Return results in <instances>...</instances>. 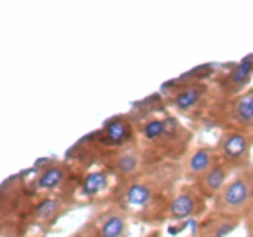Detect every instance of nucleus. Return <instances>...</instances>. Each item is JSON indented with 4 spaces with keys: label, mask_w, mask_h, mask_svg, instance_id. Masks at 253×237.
<instances>
[{
    "label": "nucleus",
    "mask_w": 253,
    "mask_h": 237,
    "mask_svg": "<svg viewBox=\"0 0 253 237\" xmlns=\"http://www.w3.org/2000/svg\"><path fill=\"white\" fill-rule=\"evenodd\" d=\"M194 210H195L194 197L190 194H181V195H177V197L172 201V205H170V217L181 221V219H186V217L192 216Z\"/></svg>",
    "instance_id": "nucleus-4"
},
{
    "label": "nucleus",
    "mask_w": 253,
    "mask_h": 237,
    "mask_svg": "<svg viewBox=\"0 0 253 237\" xmlns=\"http://www.w3.org/2000/svg\"><path fill=\"white\" fill-rule=\"evenodd\" d=\"M252 73H253V60L248 56V58H244L237 67L233 69L232 76H230V85H233V87L246 85L250 76H252Z\"/></svg>",
    "instance_id": "nucleus-9"
},
{
    "label": "nucleus",
    "mask_w": 253,
    "mask_h": 237,
    "mask_svg": "<svg viewBox=\"0 0 253 237\" xmlns=\"http://www.w3.org/2000/svg\"><path fill=\"white\" fill-rule=\"evenodd\" d=\"M107 187V174L105 172H92L85 178L84 181V194L85 195H94L100 190H103Z\"/></svg>",
    "instance_id": "nucleus-13"
},
{
    "label": "nucleus",
    "mask_w": 253,
    "mask_h": 237,
    "mask_svg": "<svg viewBox=\"0 0 253 237\" xmlns=\"http://www.w3.org/2000/svg\"><path fill=\"white\" fill-rule=\"evenodd\" d=\"M235 116L243 123H252L253 121V91L246 93L235 103Z\"/></svg>",
    "instance_id": "nucleus-10"
},
{
    "label": "nucleus",
    "mask_w": 253,
    "mask_h": 237,
    "mask_svg": "<svg viewBox=\"0 0 253 237\" xmlns=\"http://www.w3.org/2000/svg\"><path fill=\"white\" fill-rule=\"evenodd\" d=\"M63 169L62 167H49V169L43 170V174L38 178L37 187L40 190H49V189H56L63 179Z\"/></svg>",
    "instance_id": "nucleus-7"
},
{
    "label": "nucleus",
    "mask_w": 253,
    "mask_h": 237,
    "mask_svg": "<svg viewBox=\"0 0 253 237\" xmlns=\"http://www.w3.org/2000/svg\"><path fill=\"white\" fill-rule=\"evenodd\" d=\"M250 199V185L243 178L235 179L228 185L226 190L222 192V205L230 208V210H239L246 205Z\"/></svg>",
    "instance_id": "nucleus-1"
},
{
    "label": "nucleus",
    "mask_w": 253,
    "mask_h": 237,
    "mask_svg": "<svg viewBox=\"0 0 253 237\" xmlns=\"http://www.w3.org/2000/svg\"><path fill=\"white\" fill-rule=\"evenodd\" d=\"M118 170L120 172H123V174H128V172H134L137 167V158L134 156V154H123L122 158L118 159Z\"/></svg>",
    "instance_id": "nucleus-16"
},
{
    "label": "nucleus",
    "mask_w": 253,
    "mask_h": 237,
    "mask_svg": "<svg viewBox=\"0 0 253 237\" xmlns=\"http://www.w3.org/2000/svg\"><path fill=\"white\" fill-rule=\"evenodd\" d=\"M248 138L244 136V134H239V132H232V134H228V136L222 138L221 142V148L224 156L230 159H241L244 154L248 152Z\"/></svg>",
    "instance_id": "nucleus-2"
},
{
    "label": "nucleus",
    "mask_w": 253,
    "mask_h": 237,
    "mask_svg": "<svg viewBox=\"0 0 253 237\" xmlns=\"http://www.w3.org/2000/svg\"><path fill=\"white\" fill-rule=\"evenodd\" d=\"M203 91H205V87H197V85H194V87H188V89H185L183 93H179L177 98H175V105H177V109H181V111H188V109H192V107L199 101Z\"/></svg>",
    "instance_id": "nucleus-8"
},
{
    "label": "nucleus",
    "mask_w": 253,
    "mask_h": 237,
    "mask_svg": "<svg viewBox=\"0 0 253 237\" xmlns=\"http://www.w3.org/2000/svg\"><path fill=\"white\" fill-rule=\"evenodd\" d=\"M101 237H122L125 232V219L122 216H109L101 225Z\"/></svg>",
    "instance_id": "nucleus-11"
},
{
    "label": "nucleus",
    "mask_w": 253,
    "mask_h": 237,
    "mask_svg": "<svg viewBox=\"0 0 253 237\" xmlns=\"http://www.w3.org/2000/svg\"><path fill=\"white\" fill-rule=\"evenodd\" d=\"M211 159H213V154H211L210 148L195 150L188 161V172L190 174H205V172L210 170Z\"/></svg>",
    "instance_id": "nucleus-5"
},
{
    "label": "nucleus",
    "mask_w": 253,
    "mask_h": 237,
    "mask_svg": "<svg viewBox=\"0 0 253 237\" xmlns=\"http://www.w3.org/2000/svg\"><path fill=\"white\" fill-rule=\"evenodd\" d=\"M232 230H233L232 223H224V225H222V227L215 232V237H224V236H228V234L232 232Z\"/></svg>",
    "instance_id": "nucleus-17"
},
{
    "label": "nucleus",
    "mask_w": 253,
    "mask_h": 237,
    "mask_svg": "<svg viewBox=\"0 0 253 237\" xmlns=\"http://www.w3.org/2000/svg\"><path fill=\"white\" fill-rule=\"evenodd\" d=\"M150 199V190L141 183L132 185L126 192V203L132 206H145Z\"/></svg>",
    "instance_id": "nucleus-12"
},
{
    "label": "nucleus",
    "mask_w": 253,
    "mask_h": 237,
    "mask_svg": "<svg viewBox=\"0 0 253 237\" xmlns=\"http://www.w3.org/2000/svg\"><path fill=\"white\" fill-rule=\"evenodd\" d=\"M60 210V201L54 199V197H47V199H43L37 208V217L38 219H49V217H53L56 212Z\"/></svg>",
    "instance_id": "nucleus-14"
},
{
    "label": "nucleus",
    "mask_w": 253,
    "mask_h": 237,
    "mask_svg": "<svg viewBox=\"0 0 253 237\" xmlns=\"http://www.w3.org/2000/svg\"><path fill=\"white\" fill-rule=\"evenodd\" d=\"M130 123H126L123 118H114L105 127V140L109 145H122L130 138Z\"/></svg>",
    "instance_id": "nucleus-3"
},
{
    "label": "nucleus",
    "mask_w": 253,
    "mask_h": 237,
    "mask_svg": "<svg viewBox=\"0 0 253 237\" xmlns=\"http://www.w3.org/2000/svg\"><path fill=\"white\" fill-rule=\"evenodd\" d=\"M143 134H145V138H148V140H156V138L163 136L165 134V121H161V120L148 121L147 125H145V129H143Z\"/></svg>",
    "instance_id": "nucleus-15"
},
{
    "label": "nucleus",
    "mask_w": 253,
    "mask_h": 237,
    "mask_svg": "<svg viewBox=\"0 0 253 237\" xmlns=\"http://www.w3.org/2000/svg\"><path fill=\"white\" fill-rule=\"evenodd\" d=\"M224 181H226V170L222 167H213L203 178V187H205L206 192L213 194V192H219L224 187Z\"/></svg>",
    "instance_id": "nucleus-6"
}]
</instances>
